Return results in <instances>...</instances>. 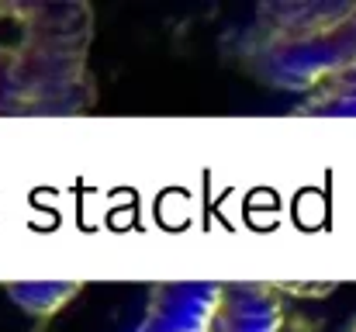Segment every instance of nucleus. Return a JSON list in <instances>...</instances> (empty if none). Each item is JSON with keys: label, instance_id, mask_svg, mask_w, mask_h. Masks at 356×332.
<instances>
[{"label": "nucleus", "instance_id": "423d86ee", "mask_svg": "<svg viewBox=\"0 0 356 332\" xmlns=\"http://www.w3.org/2000/svg\"><path fill=\"white\" fill-rule=\"evenodd\" d=\"M346 332H356V322H350V329H346Z\"/></svg>", "mask_w": 356, "mask_h": 332}, {"label": "nucleus", "instance_id": "f03ea898", "mask_svg": "<svg viewBox=\"0 0 356 332\" xmlns=\"http://www.w3.org/2000/svg\"><path fill=\"white\" fill-rule=\"evenodd\" d=\"M252 73L284 90L318 94L356 73V3H266L245 38Z\"/></svg>", "mask_w": 356, "mask_h": 332}, {"label": "nucleus", "instance_id": "f257e3e1", "mask_svg": "<svg viewBox=\"0 0 356 332\" xmlns=\"http://www.w3.org/2000/svg\"><path fill=\"white\" fill-rule=\"evenodd\" d=\"M90 38L94 14L83 3L0 7V114H76L94 104Z\"/></svg>", "mask_w": 356, "mask_h": 332}, {"label": "nucleus", "instance_id": "20e7f679", "mask_svg": "<svg viewBox=\"0 0 356 332\" xmlns=\"http://www.w3.org/2000/svg\"><path fill=\"white\" fill-rule=\"evenodd\" d=\"M284 312L266 284H225L215 332H280Z\"/></svg>", "mask_w": 356, "mask_h": 332}, {"label": "nucleus", "instance_id": "39448f33", "mask_svg": "<svg viewBox=\"0 0 356 332\" xmlns=\"http://www.w3.org/2000/svg\"><path fill=\"white\" fill-rule=\"evenodd\" d=\"M80 291L76 280H24V284H7V294L31 315H52L63 308L73 294Z\"/></svg>", "mask_w": 356, "mask_h": 332}, {"label": "nucleus", "instance_id": "7ed1b4c3", "mask_svg": "<svg viewBox=\"0 0 356 332\" xmlns=\"http://www.w3.org/2000/svg\"><path fill=\"white\" fill-rule=\"evenodd\" d=\"M225 284L180 280L156 284L138 332H215Z\"/></svg>", "mask_w": 356, "mask_h": 332}]
</instances>
